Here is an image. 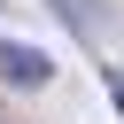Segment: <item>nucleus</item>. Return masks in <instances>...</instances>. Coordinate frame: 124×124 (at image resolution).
Returning <instances> with one entry per match:
<instances>
[{
  "mask_svg": "<svg viewBox=\"0 0 124 124\" xmlns=\"http://www.w3.org/2000/svg\"><path fill=\"white\" fill-rule=\"evenodd\" d=\"M54 78V54L46 46H31V39H0V85L8 93H39Z\"/></svg>",
  "mask_w": 124,
  "mask_h": 124,
  "instance_id": "nucleus-1",
  "label": "nucleus"
}]
</instances>
